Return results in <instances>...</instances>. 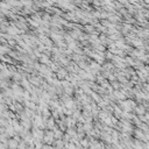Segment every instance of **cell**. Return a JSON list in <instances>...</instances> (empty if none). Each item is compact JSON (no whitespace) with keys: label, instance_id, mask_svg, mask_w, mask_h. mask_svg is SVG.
<instances>
[{"label":"cell","instance_id":"obj_1","mask_svg":"<svg viewBox=\"0 0 149 149\" xmlns=\"http://www.w3.org/2000/svg\"><path fill=\"white\" fill-rule=\"evenodd\" d=\"M19 142L15 140V139H9L8 140V143H7V147H8V149H17L19 148Z\"/></svg>","mask_w":149,"mask_h":149},{"label":"cell","instance_id":"obj_2","mask_svg":"<svg viewBox=\"0 0 149 149\" xmlns=\"http://www.w3.org/2000/svg\"><path fill=\"white\" fill-rule=\"evenodd\" d=\"M66 76H68V71H66V70L59 69V70L57 71V77H58L59 79H63V78H65Z\"/></svg>","mask_w":149,"mask_h":149}]
</instances>
